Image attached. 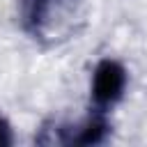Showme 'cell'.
Returning <instances> with one entry per match:
<instances>
[{
	"label": "cell",
	"instance_id": "6da1fadb",
	"mask_svg": "<svg viewBox=\"0 0 147 147\" xmlns=\"http://www.w3.org/2000/svg\"><path fill=\"white\" fill-rule=\"evenodd\" d=\"M129 71L115 57H101L90 78V103L94 110L110 113L126 94Z\"/></svg>",
	"mask_w": 147,
	"mask_h": 147
},
{
	"label": "cell",
	"instance_id": "7a4b0ae2",
	"mask_svg": "<svg viewBox=\"0 0 147 147\" xmlns=\"http://www.w3.org/2000/svg\"><path fill=\"white\" fill-rule=\"evenodd\" d=\"M106 115L108 113L92 108L83 122L62 129L64 136L60 138V142H64V145H101V142H106V138L110 133V122Z\"/></svg>",
	"mask_w": 147,
	"mask_h": 147
},
{
	"label": "cell",
	"instance_id": "3957f363",
	"mask_svg": "<svg viewBox=\"0 0 147 147\" xmlns=\"http://www.w3.org/2000/svg\"><path fill=\"white\" fill-rule=\"evenodd\" d=\"M11 142H14V126L5 115H0V147H9Z\"/></svg>",
	"mask_w": 147,
	"mask_h": 147
}]
</instances>
